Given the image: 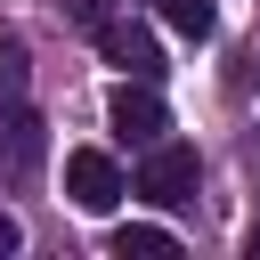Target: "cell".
I'll return each instance as SVG.
<instances>
[{
	"label": "cell",
	"mask_w": 260,
	"mask_h": 260,
	"mask_svg": "<svg viewBox=\"0 0 260 260\" xmlns=\"http://www.w3.org/2000/svg\"><path fill=\"white\" fill-rule=\"evenodd\" d=\"M154 8H162V24H171L179 41H211V24H219L211 0H154Z\"/></svg>",
	"instance_id": "cell-7"
},
{
	"label": "cell",
	"mask_w": 260,
	"mask_h": 260,
	"mask_svg": "<svg viewBox=\"0 0 260 260\" xmlns=\"http://www.w3.org/2000/svg\"><path fill=\"white\" fill-rule=\"evenodd\" d=\"M114 252H122V260H130V252H138V260H171V252H179V236H171V228L130 219V228H114Z\"/></svg>",
	"instance_id": "cell-6"
},
{
	"label": "cell",
	"mask_w": 260,
	"mask_h": 260,
	"mask_svg": "<svg viewBox=\"0 0 260 260\" xmlns=\"http://www.w3.org/2000/svg\"><path fill=\"white\" fill-rule=\"evenodd\" d=\"M106 122H114V138H122V146H154V138L171 130V106L154 98V81H138V73H130V81L106 98Z\"/></svg>",
	"instance_id": "cell-2"
},
{
	"label": "cell",
	"mask_w": 260,
	"mask_h": 260,
	"mask_svg": "<svg viewBox=\"0 0 260 260\" xmlns=\"http://www.w3.org/2000/svg\"><path fill=\"white\" fill-rule=\"evenodd\" d=\"M16 244H24V228H16V211H0V260H8Z\"/></svg>",
	"instance_id": "cell-10"
},
{
	"label": "cell",
	"mask_w": 260,
	"mask_h": 260,
	"mask_svg": "<svg viewBox=\"0 0 260 260\" xmlns=\"http://www.w3.org/2000/svg\"><path fill=\"white\" fill-rule=\"evenodd\" d=\"M130 187H138L146 203H162V211H179V203H195V146H179V138H154Z\"/></svg>",
	"instance_id": "cell-1"
},
{
	"label": "cell",
	"mask_w": 260,
	"mask_h": 260,
	"mask_svg": "<svg viewBox=\"0 0 260 260\" xmlns=\"http://www.w3.org/2000/svg\"><path fill=\"white\" fill-rule=\"evenodd\" d=\"M16 98H24V49L8 41L0 49V106H16Z\"/></svg>",
	"instance_id": "cell-8"
},
{
	"label": "cell",
	"mask_w": 260,
	"mask_h": 260,
	"mask_svg": "<svg viewBox=\"0 0 260 260\" xmlns=\"http://www.w3.org/2000/svg\"><path fill=\"white\" fill-rule=\"evenodd\" d=\"M65 16H73V24H89V32L106 24V8H98V0H65Z\"/></svg>",
	"instance_id": "cell-9"
},
{
	"label": "cell",
	"mask_w": 260,
	"mask_h": 260,
	"mask_svg": "<svg viewBox=\"0 0 260 260\" xmlns=\"http://www.w3.org/2000/svg\"><path fill=\"white\" fill-rule=\"evenodd\" d=\"M244 252H252V260H260V228H252V236H244Z\"/></svg>",
	"instance_id": "cell-11"
},
{
	"label": "cell",
	"mask_w": 260,
	"mask_h": 260,
	"mask_svg": "<svg viewBox=\"0 0 260 260\" xmlns=\"http://www.w3.org/2000/svg\"><path fill=\"white\" fill-rule=\"evenodd\" d=\"M98 49H106L122 73H138V81H154V73H162L154 32H146V24H130V16H106V24H98Z\"/></svg>",
	"instance_id": "cell-4"
},
{
	"label": "cell",
	"mask_w": 260,
	"mask_h": 260,
	"mask_svg": "<svg viewBox=\"0 0 260 260\" xmlns=\"http://www.w3.org/2000/svg\"><path fill=\"white\" fill-rule=\"evenodd\" d=\"M41 154H49L41 114H32V106H0V162H8V171H41Z\"/></svg>",
	"instance_id": "cell-5"
},
{
	"label": "cell",
	"mask_w": 260,
	"mask_h": 260,
	"mask_svg": "<svg viewBox=\"0 0 260 260\" xmlns=\"http://www.w3.org/2000/svg\"><path fill=\"white\" fill-rule=\"evenodd\" d=\"M65 195H73L81 211H114V203L130 195V179H122V162H114V154L73 146V154H65Z\"/></svg>",
	"instance_id": "cell-3"
},
{
	"label": "cell",
	"mask_w": 260,
	"mask_h": 260,
	"mask_svg": "<svg viewBox=\"0 0 260 260\" xmlns=\"http://www.w3.org/2000/svg\"><path fill=\"white\" fill-rule=\"evenodd\" d=\"M252 89H260V57H252Z\"/></svg>",
	"instance_id": "cell-12"
}]
</instances>
